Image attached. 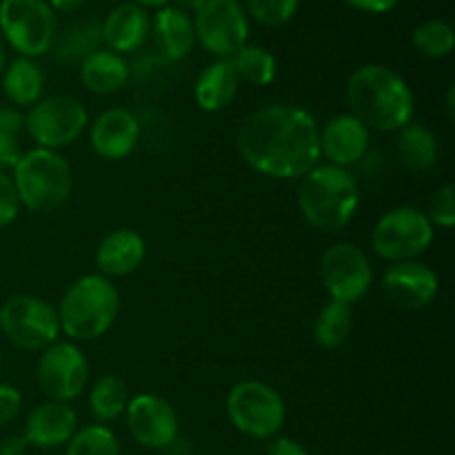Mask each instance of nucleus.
Returning a JSON list of instances; mask_svg holds the SVG:
<instances>
[{
	"label": "nucleus",
	"mask_w": 455,
	"mask_h": 455,
	"mask_svg": "<svg viewBox=\"0 0 455 455\" xmlns=\"http://www.w3.org/2000/svg\"><path fill=\"white\" fill-rule=\"evenodd\" d=\"M240 158L274 180H300L320 164V124L309 109L274 102L244 118L235 136Z\"/></svg>",
	"instance_id": "obj_1"
},
{
	"label": "nucleus",
	"mask_w": 455,
	"mask_h": 455,
	"mask_svg": "<svg viewBox=\"0 0 455 455\" xmlns=\"http://www.w3.org/2000/svg\"><path fill=\"white\" fill-rule=\"evenodd\" d=\"M347 100L351 114L369 132L398 133L413 123L416 96L407 80L395 69L378 62L358 67L347 80Z\"/></svg>",
	"instance_id": "obj_2"
},
{
	"label": "nucleus",
	"mask_w": 455,
	"mask_h": 455,
	"mask_svg": "<svg viewBox=\"0 0 455 455\" xmlns=\"http://www.w3.org/2000/svg\"><path fill=\"white\" fill-rule=\"evenodd\" d=\"M298 212L314 229L336 234L354 222L360 207V185L351 169L315 164L298 180Z\"/></svg>",
	"instance_id": "obj_3"
},
{
	"label": "nucleus",
	"mask_w": 455,
	"mask_h": 455,
	"mask_svg": "<svg viewBox=\"0 0 455 455\" xmlns=\"http://www.w3.org/2000/svg\"><path fill=\"white\" fill-rule=\"evenodd\" d=\"M60 333L71 342L98 340L114 327L120 311V291L100 274L80 275L67 287L56 307Z\"/></svg>",
	"instance_id": "obj_4"
},
{
	"label": "nucleus",
	"mask_w": 455,
	"mask_h": 455,
	"mask_svg": "<svg viewBox=\"0 0 455 455\" xmlns=\"http://www.w3.org/2000/svg\"><path fill=\"white\" fill-rule=\"evenodd\" d=\"M9 176L16 187L20 207L36 216H49L65 207L74 189V172L65 156L40 147L22 151Z\"/></svg>",
	"instance_id": "obj_5"
},
{
	"label": "nucleus",
	"mask_w": 455,
	"mask_h": 455,
	"mask_svg": "<svg viewBox=\"0 0 455 455\" xmlns=\"http://www.w3.org/2000/svg\"><path fill=\"white\" fill-rule=\"evenodd\" d=\"M225 411L235 431L253 440H271L287 420L283 395L262 380L235 382L225 400Z\"/></svg>",
	"instance_id": "obj_6"
},
{
	"label": "nucleus",
	"mask_w": 455,
	"mask_h": 455,
	"mask_svg": "<svg viewBox=\"0 0 455 455\" xmlns=\"http://www.w3.org/2000/svg\"><path fill=\"white\" fill-rule=\"evenodd\" d=\"M0 331L9 345L29 354H43L62 336L56 307L34 293H16L3 302Z\"/></svg>",
	"instance_id": "obj_7"
},
{
	"label": "nucleus",
	"mask_w": 455,
	"mask_h": 455,
	"mask_svg": "<svg viewBox=\"0 0 455 455\" xmlns=\"http://www.w3.org/2000/svg\"><path fill=\"white\" fill-rule=\"evenodd\" d=\"M435 238V227L422 209L400 204L378 218L371 231V247L378 258L391 262L418 260L429 251Z\"/></svg>",
	"instance_id": "obj_8"
},
{
	"label": "nucleus",
	"mask_w": 455,
	"mask_h": 455,
	"mask_svg": "<svg viewBox=\"0 0 455 455\" xmlns=\"http://www.w3.org/2000/svg\"><path fill=\"white\" fill-rule=\"evenodd\" d=\"M56 36L58 18L47 0H0V38L18 56H44Z\"/></svg>",
	"instance_id": "obj_9"
},
{
	"label": "nucleus",
	"mask_w": 455,
	"mask_h": 455,
	"mask_svg": "<svg viewBox=\"0 0 455 455\" xmlns=\"http://www.w3.org/2000/svg\"><path fill=\"white\" fill-rule=\"evenodd\" d=\"M89 127V111L69 93L43 96L25 114V133L40 149L60 151L80 140Z\"/></svg>",
	"instance_id": "obj_10"
},
{
	"label": "nucleus",
	"mask_w": 455,
	"mask_h": 455,
	"mask_svg": "<svg viewBox=\"0 0 455 455\" xmlns=\"http://www.w3.org/2000/svg\"><path fill=\"white\" fill-rule=\"evenodd\" d=\"M320 280L331 300L354 307L373 284L371 260L355 243H336L320 258Z\"/></svg>",
	"instance_id": "obj_11"
},
{
	"label": "nucleus",
	"mask_w": 455,
	"mask_h": 455,
	"mask_svg": "<svg viewBox=\"0 0 455 455\" xmlns=\"http://www.w3.org/2000/svg\"><path fill=\"white\" fill-rule=\"evenodd\" d=\"M36 380L47 400L71 404L89 385V360L78 342L58 340L40 354Z\"/></svg>",
	"instance_id": "obj_12"
},
{
	"label": "nucleus",
	"mask_w": 455,
	"mask_h": 455,
	"mask_svg": "<svg viewBox=\"0 0 455 455\" xmlns=\"http://www.w3.org/2000/svg\"><path fill=\"white\" fill-rule=\"evenodd\" d=\"M196 43L213 58H231L249 40V16L240 0H204L194 13Z\"/></svg>",
	"instance_id": "obj_13"
},
{
	"label": "nucleus",
	"mask_w": 455,
	"mask_h": 455,
	"mask_svg": "<svg viewBox=\"0 0 455 455\" xmlns=\"http://www.w3.org/2000/svg\"><path fill=\"white\" fill-rule=\"evenodd\" d=\"M124 420L132 438L151 451H167L180 435V418L163 395L138 394L129 398Z\"/></svg>",
	"instance_id": "obj_14"
},
{
	"label": "nucleus",
	"mask_w": 455,
	"mask_h": 455,
	"mask_svg": "<svg viewBox=\"0 0 455 455\" xmlns=\"http://www.w3.org/2000/svg\"><path fill=\"white\" fill-rule=\"evenodd\" d=\"M382 291L400 309L420 311L438 296L440 278L434 267L420 260L391 262L382 274Z\"/></svg>",
	"instance_id": "obj_15"
},
{
	"label": "nucleus",
	"mask_w": 455,
	"mask_h": 455,
	"mask_svg": "<svg viewBox=\"0 0 455 455\" xmlns=\"http://www.w3.org/2000/svg\"><path fill=\"white\" fill-rule=\"evenodd\" d=\"M89 142L98 158L118 163L129 158L140 142V123L124 107H109L89 120Z\"/></svg>",
	"instance_id": "obj_16"
},
{
	"label": "nucleus",
	"mask_w": 455,
	"mask_h": 455,
	"mask_svg": "<svg viewBox=\"0 0 455 455\" xmlns=\"http://www.w3.org/2000/svg\"><path fill=\"white\" fill-rule=\"evenodd\" d=\"M371 132L351 111L329 118L320 127V158L329 164L351 169L367 158Z\"/></svg>",
	"instance_id": "obj_17"
},
{
	"label": "nucleus",
	"mask_w": 455,
	"mask_h": 455,
	"mask_svg": "<svg viewBox=\"0 0 455 455\" xmlns=\"http://www.w3.org/2000/svg\"><path fill=\"white\" fill-rule=\"evenodd\" d=\"M78 431V413L71 404L44 400L36 404L25 420L27 444L36 449H56L65 447L74 434Z\"/></svg>",
	"instance_id": "obj_18"
},
{
	"label": "nucleus",
	"mask_w": 455,
	"mask_h": 455,
	"mask_svg": "<svg viewBox=\"0 0 455 455\" xmlns=\"http://www.w3.org/2000/svg\"><path fill=\"white\" fill-rule=\"evenodd\" d=\"M147 258V243L136 229L120 227L109 231L105 238L98 243L93 262H96V274L105 278L116 280L124 275L136 274Z\"/></svg>",
	"instance_id": "obj_19"
},
{
	"label": "nucleus",
	"mask_w": 455,
	"mask_h": 455,
	"mask_svg": "<svg viewBox=\"0 0 455 455\" xmlns=\"http://www.w3.org/2000/svg\"><path fill=\"white\" fill-rule=\"evenodd\" d=\"M102 44L109 52L127 56L138 52L151 36V16L136 3H123L111 9L100 25Z\"/></svg>",
	"instance_id": "obj_20"
},
{
	"label": "nucleus",
	"mask_w": 455,
	"mask_h": 455,
	"mask_svg": "<svg viewBox=\"0 0 455 455\" xmlns=\"http://www.w3.org/2000/svg\"><path fill=\"white\" fill-rule=\"evenodd\" d=\"M151 36H154L156 52L164 62L185 60L196 47L194 18L173 4L156 9L151 18Z\"/></svg>",
	"instance_id": "obj_21"
},
{
	"label": "nucleus",
	"mask_w": 455,
	"mask_h": 455,
	"mask_svg": "<svg viewBox=\"0 0 455 455\" xmlns=\"http://www.w3.org/2000/svg\"><path fill=\"white\" fill-rule=\"evenodd\" d=\"M240 78L231 58H216L198 74L194 83V100L207 114H220L235 100Z\"/></svg>",
	"instance_id": "obj_22"
},
{
	"label": "nucleus",
	"mask_w": 455,
	"mask_h": 455,
	"mask_svg": "<svg viewBox=\"0 0 455 455\" xmlns=\"http://www.w3.org/2000/svg\"><path fill=\"white\" fill-rule=\"evenodd\" d=\"M83 87L93 96H114L132 80V65L120 53L100 47L78 65Z\"/></svg>",
	"instance_id": "obj_23"
},
{
	"label": "nucleus",
	"mask_w": 455,
	"mask_h": 455,
	"mask_svg": "<svg viewBox=\"0 0 455 455\" xmlns=\"http://www.w3.org/2000/svg\"><path fill=\"white\" fill-rule=\"evenodd\" d=\"M0 80L4 98L16 109H29L44 96V71L34 58L16 56L7 60Z\"/></svg>",
	"instance_id": "obj_24"
},
{
	"label": "nucleus",
	"mask_w": 455,
	"mask_h": 455,
	"mask_svg": "<svg viewBox=\"0 0 455 455\" xmlns=\"http://www.w3.org/2000/svg\"><path fill=\"white\" fill-rule=\"evenodd\" d=\"M395 149H398L400 163L413 173L431 172L440 156V145L435 133L427 124L416 123V120L400 129Z\"/></svg>",
	"instance_id": "obj_25"
},
{
	"label": "nucleus",
	"mask_w": 455,
	"mask_h": 455,
	"mask_svg": "<svg viewBox=\"0 0 455 455\" xmlns=\"http://www.w3.org/2000/svg\"><path fill=\"white\" fill-rule=\"evenodd\" d=\"M102 47L100 22L78 20L58 31L53 40V56L67 65H80L87 56Z\"/></svg>",
	"instance_id": "obj_26"
},
{
	"label": "nucleus",
	"mask_w": 455,
	"mask_h": 455,
	"mask_svg": "<svg viewBox=\"0 0 455 455\" xmlns=\"http://www.w3.org/2000/svg\"><path fill=\"white\" fill-rule=\"evenodd\" d=\"M129 398L127 382L116 373H105L89 389V411L98 425H111L124 416Z\"/></svg>",
	"instance_id": "obj_27"
},
{
	"label": "nucleus",
	"mask_w": 455,
	"mask_h": 455,
	"mask_svg": "<svg viewBox=\"0 0 455 455\" xmlns=\"http://www.w3.org/2000/svg\"><path fill=\"white\" fill-rule=\"evenodd\" d=\"M231 62H234L240 83H247L251 87H269L278 76V60L269 49L260 44L247 43L231 56Z\"/></svg>",
	"instance_id": "obj_28"
},
{
	"label": "nucleus",
	"mask_w": 455,
	"mask_h": 455,
	"mask_svg": "<svg viewBox=\"0 0 455 455\" xmlns=\"http://www.w3.org/2000/svg\"><path fill=\"white\" fill-rule=\"evenodd\" d=\"M354 329V311L349 305L329 300L314 323V340L323 349H338L345 345Z\"/></svg>",
	"instance_id": "obj_29"
},
{
	"label": "nucleus",
	"mask_w": 455,
	"mask_h": 455,
	"mask_svg": "<svg viewBox=\"0 0 455 455\" xmlns=\"http://www.w3.org/2000/svg\"><path fill=\"white\" fill-rule=\"evenodd\" d=\"M411 44L422 58L429 60H443L449 58L455 49L453 27L447 20L431 18V20L420 22L411 34Z\"/></svg>",
	"instance_id": "obj_30"
},
{
	"label": "nucleus",
	"mask_w": 455,
	"mask_h": 455,
	"mask_svg": "<svg viewBox=\"0 0 455 455\" xmlns=\"http://www.w3.org/2000/svg\"><path fill=\"white\" fill-rule=\"evenodd\" d=\"M120 440L107 425H87L67 443L65 455H120Z\"/></svg>",
	"instance_id": "obj_31"
},
{
	"label": "nucleus",
	"mask_w": 455,
	"mask_h": 455,
	"mask_svg": "<svg viewBox=\"0 0 455 455\" xmlns=\"http://www.w3.org/2000/svg\"><path fill=\"white\" fill-rule=\"evenodd\" d=\"M300 0H244V12L265 27H283L296 16Z\"/></svg>",
	"instance_id": "obj_32"
},
{
	"label": "nucleus",
	"mask_w": 455,
	"mask_h": 455,
	"mask_svg": "<svg viewBox=\"0 0 455 455\" xmlns=\"http://www.w3.org/2000/svg\"><path fill=\"white\" fill-rule=\"evenodd\" d=\"M427 218L431 225L438 229H451L455 225V185L453 182H444L443 187L434 191L429 198V207H427Z\"/></svg>",
	"instance_id": "obj_33"
},
{
	"label": "nucleus",
	"mask_w": 455,
	"mask_h": 455,
	"mask_svg": "<svg viewBox=\"0 0 455 455\" xmlns=\"http://www.w3.org/2000/svg\"><path fill=\"white\" fill-rule=\"evenodd\" d=\"M20 200L9 173L0 172V229H7L20 216Z\"/></svg>",
	"instance_id": "obj_34"
},
{
	"label": "nucleus",
	"mask_w": 455,
	"mask_h": 455,
	"mask_svg": "<svg viewBox=\"0 0 455 455\" xmlns=\"http://www.w3.org/2000/svg\"><path fill=\"white\" fill-rule=\"evenodd\" d=\"M22 411V394L13 385L0 382V427L16 420Z\"/></svg>",
	"instance_id": "obj_35"
},
{
	"label": "nucleus",
	"mask_w": 455,
	"mask_h": 455,
	"mask_svg": "<svg viewBox=\"0 0 455 455\" xmlns=\"http://www.w3.org/2000/svg\"><path fill=\"white\" fill-rule=\"evenodd\" d=\"M22 156V147L16 136L0 133V172L9 173L18 164Z\"/></svg>",
	"instance_id": "obj_36"
},
{
	"label": "nucleus",
	"mask_w": 455,
	"mask_h": 455,
	"mask_svg": "<svg viewBox=\"0 0 455 455\" xmlns=\"http://www.w3.org/2000/svg\"><path fill=\"white\" fill-rule=\"evenodd\" d=\"M25 132V114L16 107H0V133L9 136H20Z\"/></svg>",
	"instance_id": "obj_37"
},
{
	"label": "nucleus",
	"mask_w": 455,
	"mask_h": 455,
	"mask_svg": "<svg viewBox=\"0 0 455 455\" xmlns=\"http://www.w3.org/2000/svg\"><path fill=\"white\" fill-rule=\"evenodd\" d=\"M351 9L363 13H371V16H380V13L394 12L400 4V0H345Z\"/></svg>",
	"instance_id": "obj_38"
},
{
	"label": "nucleus",
	"mask_w": 455,
	"mask_h": 455,
	"mask_svg": "<svg viewBox=\"0 0 455 455\" xmlns=\"http://www.w3.org/2000/svg\"><path fill=\"white\" fill-rule=\"evenodd\" d=\"M265 455H309L300 443H296L293 438H287V435H275L271 438L269 447H267Z\"/></svg>",
	"instance_id": "obj_39"
},
{
	"label": "nucleus",
	"mask_w": 455,
	"mask_h": 455,
	"mask_svg": "<svg viewBox=\"0 0 455 455\" xmlns=\"http://www.w3.org/2000/svg\"><path fill=\"white\" fill-rule=\"evenodd\" d=\"M29 444H27L25 435H7V438L0 440V455H25Z\"/></svg>",
	"instance_id": "obj_40"
},
{
	"label": "nucleus",
	"mask_w": 455,
	"mask_h": 455,
	"mask_svg": "<svg viewBox=\"0 0 455 455\" xmlns=\"http://www.w3.org/2000/svg\"><path fill=\"white\" fill-rule=\"evenodd\" d=\"M84 3H87V0H47V4L53 9V12H62V13L76 12V9L83 7Z\"/></svg>",
	"instance_id": "obj_41"
},
{
	"label": "nucleus",
	"mask_w": 455,
	"mask_h": 455,
	"mask_svg": "<svg viewBox=\"0 0 455 455\" xmlns=\"http://www.w3.org/2000/svg\"><path fill=\"white\" fill-rule=\"evenodd\" d=\"M172 4H173V7L180 9V12H185V13H189V16H194V13L198 12L200 7H203L204 0H172Z\"/></svg>",
	"instance_id": "obj_42"
},
{
	"label": "nucleus",
	"mask_w": 455,
	"mask_h": 455,
	"mask_svg": "<svg viewBox=\"0 0 455 455\" xmlns=\"http://www.w3.org/2000/svg\"><path fill=\"white\" fill-rule=\"evenodd\" d=\"M444 109H447L449 120L455 118V84L451 83L447 87V98H444Z\"/></svg>",
	"instance_id": "obj_43"
},
{
	"label": "nucleus",
	"mask_w": 455,
	"mask_h": 455,
	"mask_svg": "<svg viewBox=\"0 0 455 455\" xmlns=\"http://www.w3.org/2000/svg\"><path fill=\"white\" fill-rule=\"evenodd\" d=\"M132 3L140 4V7H145V9H160V7H167V4H172V0H132Z\"/></svg>",
	"instance_id": "obj_44"
},
{
	"label": "nucleus",
	"mask_w": 455,
	"mask_h": 455,
	"mask_svg": "<svg viewBox=\"0 0 455 455\" xmlns=\"http://www.w3.org/2000/svg\"><path fill=\"white\" fill-rule=\"evenodd\" d=\"M4 67H7V44H4L3 38H0V76H3Z\"/></svg>",
	"instance_id": "obj_45"
},
{
	"label": "nucleus",
	"mask_w": 455,
	"mask_h": 455,
	"mask_svg": "<svg viewBox=\"0 0 455 455\" xmlns=\"http://www.w3.org/2000/svg\"><path fill=\"white\" fill-rule=\"evenodd\" d=\"M0 371H3V360H0Z\"/></svg>",
	"instance_id": "obj_46"
}]
</instances>
